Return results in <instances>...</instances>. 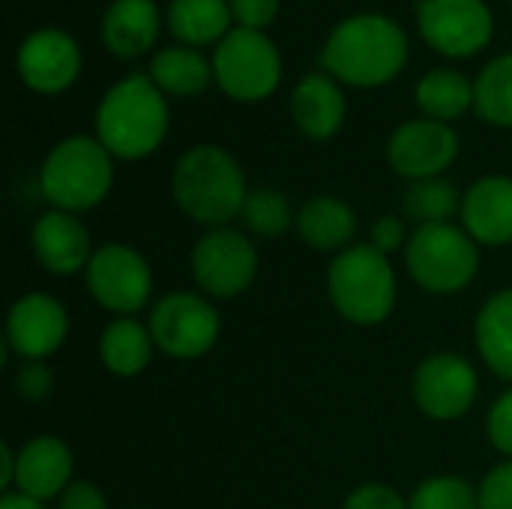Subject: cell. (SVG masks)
I'll return each instance as SVG.
<instances>
[{
	"label": "cell",
	"mask_w": 512,
	"mask_h": 509,
	"mask_svg": "<svg viewBox=\"0 0 512 509\" xmlns=\"http://www.w3.org/2000/svg\"><path fill=\"white\" fill-rule=\"evenodd\" d=\"M474 342L483 363L512 384V288L492 294L477 321H474Z\"/></svg>",
	"instance_id": "22"
},
{
	"label": "cell",
	"mask_w": 512,
	"mask_h": 509,
	"mask_svg": "<svg viewBox=\"0 0 512 509\" xmlns=\"http://www.w3.org/2000/svg\"><path fill=\"white\" fill-rule=\"evenodd\" d=\"M18 75L36 93H63L81 69V51L63 30L45 27L30 33L18 48Z\"/></svg>",
	"instance_id": "15"
},
{
	"label": "cell",
	"mask_w": 512,
	"mask_h": 509,
	"mask_svg": "<svg viewBox=\"0 0 512 509\" xmlns=\"http://www.w3.org/2000/svg\"><path fill=\"white\" fill-rule=\"evenodd\" d=\"M15 387H18V396L27 399V402H42L51 396L54 390V375L51 369L42 363V360H30L18 369L15 375Z\"/></svg>",
	"instance_id": "33"
},
{
	"label": "cell",
	"mask_w": 512,
	"mask_h": 509,
	"mask_svg": "<svg viewBox=\"0 0 512 509\" xmlns=\"http://www.w3.org/2000/svg\"><path fill=\"white\" fill-rule=\"evenodd\" d=\"M411 509H480V492L465 480V477H453V474H441V477H429L423 480L411 501Z\"/></svg>",
	"instance_id": "30"
},
{
	"label": "cell",
	"mask_w": 512,
	"mask_h": 509,
	"mask_svg": "<svg viewBox=\"0 0 512 509\" xmlns=\"http://www.w3.org/2000/svg\"><path fill=\"white\" fill-rule=\"evenodd\" d=\"M462 228L480 246L512 243V180L501 174L480 177L462 198Z\"/></svg>",
	"instance_id": "18"
},
{
	"label": "cell",
	"mask_w": 512,
	"mask_h": 509,
	"mask_svg": "<svg viewBox=\"0 0 512 509\" xmlns=\"http://www.w3.org/2000/svg\"><path fill=\"white\" fill-rule=\"evenodd\" d=\"M33 252L36 261L54 276H72L87 270L93 258V243L87 228L66 210H48L33 225Z\"/></svg>",
	"instance_id": "17"
},
{
	"label": "cell",
	"mask_w": 512,
	"mask_h": 509,
	"mask_svg": "<svg viewBox=\"0 0 512 509\" xmlns=\"http://www.w3.org/2000/svg\"><path fill=\"white\" fill-rule=\"evenodd\" d=\"M168 132L165 93L150 75H129L117 81L99 102L96 138L114 159L150 156Z\"/></svg>",
	"instance_id": "3"
},
{
	"label": "cell",
	"mask_w": 512,
	"mask_h": 509,
	"mask_svg": "<svg viewBox=\"0 0 512 509\" xmlns=\"http://www.w3.org/2000/svg\"><path fill=\"white\" fill-rule=\"evenodd\" d=\"M243 222L258 237H282L291 225H297V216L279 189H255L246 198Z\"/></svg>",
	"instance_id": "29"
},
{
	"label": "cell",
	"mask_w": 512,
	"mask_h": 509,
	"mask_svg": "<svg viewBox=\"0 0 512 509\" xmlns=\"http://www.w3.org/2000/svg\"><path fill=\"white\" fill-rule=\"evenodd\" d=\"M342 509H411L408 501L393 489V486H384V483H363L357 486L348 498H345V507Z\"/></svg>",
	"instance_id": "32"
},
{
	"label": "cell",
	"mask_w": 512,
	"mask_h": 509,
	"mask_svg": "<svg viewBox=\"0 0 512 509\" xmlns=\"http://www.w3.org/2000/svg\"><path fill=\"white\" fill-rule=\"evenodd\" d=\"M405 60V30L393 18L375 12L342 21L321 51V66L354 87H378L393 81L402 72Z\"/></svg>",
	"instance_id": "1"
},
{
	"label": "cell",
	"mask_w": 512,
	"mask_h": 509,
	"mask_svg": "<svg viewBox=\"0 0 512 509\" xmlns=\"http://www.w3.org/2000/svg\"><path fill=\"white\" fill-rule=\"evenodd\" d=\"M57 509H108V501L93 483L72 480L69 489L57 498Z\"/></svg>",
	"instance_id": "37"
},
{
	"label": "cell",
	"mask_w": 512,
	"mask_h": 509,
	"mask_svg": "<svg viewBox=\"0 0 512 509\" xmlns=\"http://www.w3.org/2000/svg\"><path fill=\"white\" fill-rule=\"evenodd\" d=\"M474 108L492 126H512V54L495 57L474 84Z\"/></svg>",
	"instance_id": "28"
},
{
	"label": "cell",
	"mask_w": 512,
	"mask_h": 509,
	"mask_svg": "<svg viewBox=\"0 0 512 509\" xmlns=\"http://www.w3.org/2000/svg\"><path fill=\"white\" fill-rule=\"evenodd\" d=\"M405 240H411V237H408V225L402 216H381V219H375V225L369 231V243L384 255H393L402 246H408Z\"/></svg>",
	"instance_id": "35"
},
{
	"label": "cell",
	"mask_w": 512,
	"mask_h": 509,
	"mask_svg": "<svg viewBox=\"0 0 512 509\" xmlns=\"http://www.w3.org/2000/svg\"><path fill=\"white\" fill-rule=\"evenodd\" d=\"M69 333L66 309L48 294H24L12 303L6 318V351L21 360H45L51 357Z\"/></svg>",
	"instance_id": "14"
},
{
	"label": "cell",
	"mask_w": 512,
	"mask_h": 509,
	"mask_svg": "<svg viewBox=\"0 0 512 509\" xmlns=\"http://www.w3.org/2000/svg\"><path fill=\"white\" fill-rule=\"evenodd\" d=\"M216 84L240 102L267 99L279 87L282 60L276 45L261 30L237 27L219 45L213 57Z\"/></svg>",
	"instance_id": "7"
},
{
	"label": "cell",
	"mask_w": 512,
	"mask_h": 509,
	"mask_svg": "<svg viewBox=\"0 0 512 509\" xmlns=\"http://www.w3.org/2000/svg\"><path fill=\"white\" fill-rule=\"evenodd\" d=\"M417 105L429 120H456L474 105V84L456 69H432L417 84Z\"/></svg>",
	"instance_id": "26"
},
{
	"label": "cell",
	"mask_w": 512,
	"mask_h": 509,
	"mask_svg": "<svg viewBox=\"0 0 512 509\" xmlns=\"http://www.w3.org/2000/svg\"><path fill=\"white\" fill-rule=\"evenodd\" d=\"M114 183V156L99 138L72 135L60 141L39 171V189L54 210L84 213L105 201Z\"/></svg>",
	"instance_id": "5"
},
{
	"label": "cell",
	"mask_w": 512,
	"mask_h": 509,
	"mask_svg": "<svg viewBox=\"0 0 512 509\" xmlns=\"http://www.w3.org/2000/svg\"><path fill=\"white\" fill-rule=\"evenodd\" d=\"M150 336L156 348L174 360H198L219 339V312L216 306L192 291L165 294L150 312Z\"/></svg>",
	"instance_id": "8"
},
{
	"label": "cell",
	"mask_w": 512,
	"mask_h": 509,
	"mask_svg": "<svg viewBox=\"0 0 512 509\" xmlns=\"http://www.w3.org/2000/svg\"><path fill=\"white\" fill-rule=\"evenodd\" d=\"M84 279L90 297L117 318L141 312L153 294V273L147 258L126 243L99 246L84 270Z\"/></svg>",
	"instance_id": "9"
},
{
	"label": "cell",
	"mask_w": 512,
	"mask_h": 509,
	"mask_svg": "<svg viewBox=\"0 0 512 509\" xmlns=\"http://www.w3.org/2000/svg\"><path fill=\"white\" fill-rule=\"evenodd\" d=\"M486 432H489L492 447L512 459V387L504 396H498V402L492 405L489 420H486Z\"/></svg>",
	"instance_id": "34"
},
{
	"label": "cell",
	"mask_w": 512,
	"mask_h": 509,
	"mask_svg": "<svg viewBox=\"0 0 512 509\" xmlns=\"http://www.w3.org/2000/svg\"><path fill=\"white\" fill-rule=\"evenodd\" d=\"M0 465H3V477H0V486H3V495L12 492V480H15V450L9 444H3V453H0Z\"/></svg>",
	"instance_id": "38"
},
{
	"label": "cell",
	"mask_w": 512,
	"mask_h": 509,
	"mask_svg": "<svg viewBox=\"0 0 512 509\" xmlns=\"http://www.w3.org/2000/svg\"><path fill=\"white\" fill-rule=\"evenodd\" d=\"M159 36V9L153 0H114L102 18V42L117 57L144 54Z\"/></svg>",
	"instance_id": "20"
},
{
	"label": "cell",
	"mask_w": 512,
	"mask_h": 509,
	"mask_svg": "<svg viewBox=\"0 0 512 509\" xmlns=\"http://www.w3.org/2000/svg\"><path fill=\"white\" fill-rule=\"evenodd\" d=\"M459 156V135L441 120H408L387 141V159L396 174L414 180L441 177Z\"/></svg>",
	"instance_id": "13"
},
{
	"label": "cell",
	"mask_w": 512,
	"mask_h": 509,
	"mask_svg": "<svg viewBox=\"0 0 512 509\" xmlns=\"http://www.w3.org/2000/svg\"><path fill=\"white\" fill-rule=\"evenodd\" d=\"M0 509H48V507H45V504H39V501H30V498L18 495V492H6V495L0 498Z\"/></svg>",
	"instance_id": "39"
},
{
	"label": "cell",
	"mask_w": 512,
	"mask_h": 509,
	"mask_svg": "<svg viewBox=\"0 0 512 509\" xmlns=\"http://www.w3.org/2000/svg\"><path fill=\"white\" fill-rule=\"evenodd\" d=\"M72 468H75V459L66 441L54 435H39L15 453L12 492L39 504H48L51 498H60L69 489Z\"/></svg>",
	"instance_id": "16"
},
{
	"label": "cell",
	"mask_w": 512,
	"mask_h": 509,
	"mask_svg": "<svg viewBox=\"0 0 512 509\" xmlns=\"http://www.w3.org/2000/svg\"><path fill=\"white\" fill-rule=\"evenodd\" d=\"M231 3L225 0H171L168 6V27L171 33L192 45H210L222 42L231 30Z\"/></svg>",
	"instance_id": "25"
},
{
	"label": "cell",
	"mask_w": 512,
	"mask_h": 509,
	"mask_svg": "<svg viewBox=\"0 0 512 509\" xmlns=\"http://www.w3.org/2000/svg\"><path fill=\"white\" fill-rule=\"evenodd\" d=\"M177 207L198 225L225 228L231 219L243 216L249 189L240 162L213 144L192 147L180 156L171 177Z\"/></svg>",
	"instance_id": "2"
},
{
	"label": "cell",
	"mask_w": 512,
	"mask_h": 509,
	"mask_svg": "<svg viewBox=\"0 0 512 509\" xmlns=\"http://www.w3.org/2000/svg\"><path fill=\"white\" fill-rule=\"evenodd\" d=\"M411 279L438 297L465 291L480 273V243L453 222L423 225L405 246Z\"/></svg>",
	"instance_id": "6"
},
{
	"label": "cell",
	"mask_w": 512,
	"mask_h": 509,
	"mask_svg": "<svg viewBox=\"0 0 512 509\" xmlns=\"http://www.w3.org/2000/svg\"><path fill=\"white\" fill-rule=\"evenodd\" d=\"M297 234L306 246L318 252H345L354 246L357 237V216L354 210L333 195H318L306 201L297 213Z\"/></svg>",
	"instance_id": "21"
},
{
	"label": "cell",
	"mask_w": 512,
	"mask_h": 509,
	"mask_svg": "<svg viewBox=\"0 0 512 509\" xmlns=\"http://www.w3.org/2000/svg\"><path fill=\"white\" fill-rule=\"evenodd\" d=\"M480 393L477 369L462 354H429L414 372V402L417 408L438 423L462 420Z\"/></svg>",
	"instance_id": "11"
},
{
	"label": "cell",
	"mask_w": 512,
	"mask_h": 509,
	"mask_svg": "<svg viewBox=\"0 0 512 509\" xmlns=\"http://www.w3.org/2000/svg\"><path fill=\"white\" fill-rule=\"evenodd\" d=\"M396 291L390 255L378 252L372 243L348 246L327 270V297L333 309L357 327L384 324L393 315Z\"/></svg>",
	"instance_id": "4"
},
{
	"label": "cell",
	"mask_w": 512,
	"mask_h": 509,
	"mask_svg": "<svg viewBox=\"0 0 512 509\" xmlns=\"http://www.w3.org/2000/svg\"><path fill=\"white\" fill-rule=\"evenodd\" d=\"M291 114L303 135L324 141L342 129L345 120V96L336 81L324 72H309L300 78L291 96Z\"/></svg>",
	"instance_id": "19"
},
{
	"label": "cell",
	"mask_w": 512,
	"mask_h": 509,
	"mask_svg": "<svg viewBox=\"0 0 512 509\" xmlns=\"http://www.w3.org/2000/svg\"><path fill=\"white\" fill-rule=\"evenodd\" d=\"M153 84L168 96H198L213 81V63L189 45L165 48L150 63Z\"/></svg>",
	"instance_id": "24"
},
{
	"label": "cell",
	"mask_w": 512,
	"mask_h": 509,
	"mask_svg": "<svg viewBox=\"0 0 512 509\" xmlns=\"http://www.w3.org/2000/svg\"><path fill=\"white\" fill-rule=\"evenodd\" d=\"M423 39L447 57H471L492 39V12L483 0H423L417 9Z\"/></svg>",
	"instance_id": "12"
},
{
	"label": "cell",
	"mask_w": 512,
	"mask_h": 509,
	"mask_svg": "<svg viewBox=\"0 0 512 509\" xmlns=\"http://www.w3.org/2000/svg\"><path fill=\"white\" fill-rule=\"evenodd\" d=\"M462 198L465 195L456 189V183L444 177H429V180H414L405 189L402 210L417 228H423V225L450 222L456 213H462Z\"/></svg>",
	"instance_id": "27"
},
{
	"label": "cell",
	"mask_w": 512,
	"mask_h": 509,
	"mask_svg": "<svg viewBox=\"0 0 512 509\" xmlns=\"http://www.w3.org/2000/svg\"><path fill=\"white\" fill-rule=\"evenodd\" d=\"M192 276L207 297L231 300L258 276V252L237 228H210L192 249Z\"/></svg>",
	"instance_id": "10"
},
{
	"label": "cell",
	"mask_w": 512,
	"mask_h": 509,
	"mask_svg": "<svg viewBox=\"0 0 512 509\" xmlns=\"http://www.w3.org/2000/svg\"><path fill=\"white\" fill-rule=\"evenodd\" d=\"M153 348H156V342L150 336V327L132 315L114 318L99 339V357H102L105 369L117 378L141 375L150 366Z\"/></svg>",
	"instance_id": "23"
},
{
	"label": "cell",
	"mask_w": 512,
	"mask_h": 509,
	"mask_svg": "<svg viewBox=\"0 0 512 509\" xmlns=\"http://www.w3.org/2000/svg\"><path fill=\"white\" fill-rule=\"evenodd\" d=\"M279 12V0H231V15L246 30H264Z\"/></svg>",
	"instance_id": "36"
},
{
	"label": "cell",
	"mask_w": 512,
	"mask_h": 509,
	"mask_svg": "<svg viewBox=\"0 0 512 509\" xmlns=\"http://www.w3.org/2000/svg\"><path fill=\"white\" fill-rule=\"evenodd\" d=\"M480 509H512V459L495 465L480 483Z\"/></svg>",
	"instance_id": "31"
}]
</instances>
